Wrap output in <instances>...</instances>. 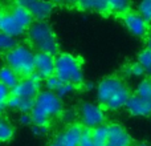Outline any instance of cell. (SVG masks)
I'll return each instance as SVG.
<instances>
[{
    "mask_svg": "<svg viewBox=\"0 0 151 146\" xmlns=\"http://www.w3.org/2000/svg\"><path fill=\"white\" fill-rule=\"evenodd\" d=\"M131 92L121 76L104 77L97 86L98 106L102 110H118L125 108Z\"/></svg>",
    "mask_w": 151,
    "mask_h": 146,
    "instance_id": "6da1fadb",
    "label": "cell"
},
{
    "mask_svg": "<svg viewBox=\"0 0 151 146\" xmlns=\"http://www.w3.org/2000/svg\"><path fill=\"white\" fill-rule=\"evenodd\" d=\"M27 36L31 48L36 51V53H48L55 57L60 53L57 37L47 21H33L27 31Z\"/></svg>",
    "mask_w": 151,
    "mask_h": 146,
    "instance_id": "7a4b0ae2",
    "label": "cell"
},
{
    "mask_svg": "<svg viewBox=\"0 0 151 146\" xmlns=\"http://www.w3.org/2000/svg\"><path fill=\"white\" fill-rule=\"evenodd\" d=\"M63 113V101L53 92H40L35 100V108L31 112L32 124L48 128L50 120Z\"/></svg>",
    "mask_w": 151,
    "mask_h": 146,
    "instance_id": "3957f363",
    "label": "cell"
},
{
    "mask_svg": "<svg viewBox=\"0 0 151 146\" xmlns=\"http://www.w3.org/2000/svg\"><path fill=\"white\" fill-rule=\"evenodd\" d=\"M55 76L63 84H70L74 88L82 86V59L72 53H58L55 59Z\"/></svg>",
    "mask_w": 151,
    "mask_h": 146,
    "instance_id": "277c9868",
    "label": "cell"
},
{
    "mask_svg": "<svg viewBox=\"0 0 151 146\" xmlns=\"http://www.w3.org/2000/svg\"><path fill=\"white\" fill-rule=\"evenodd\" d=\"M33 23V17L24 7L17 3L4 9L0 20V32L9 37H16L24 35Z\"/></svg>",
    "mask_w": 151,
    "mask_h": 146,
    "instance_id": "5b68a950",
    "label": "cell"
},
{
    "mask_svg": "<svg viewBox=\"0 0 151 146\" xmlns=\"http://www.w3.org/2000/svg\"><path fill=\"white\" fill-rule=\"evenodd\" d=\"M35 52L28 45H16L5 53V63L20 78H28L35 73Z\"/></svg>",
    "mask_w": 151,
    "mask_h": 146,
    "instance_id": "8992f818",
    "label": "cell"
},
{
    "mask_svg": "<svg viewBox=\"0 0 151 146\" xmlns=\"http://www.w3.org/2000/svg\"><path fill=\"white\" fill-rule=\"evenodd\" d=\"M80 118L81 125L88 129H97L105 125V112L98 105L83 102L80 106Z\"/></svg>",
    "mask_w": 151,
    "mask_h": 146,
    "instance_id": "52a82bcc",
    "label": "cell"
},
{
    "mask_svg": "<svg viewBox=\"0 0 151 146\" xmlns=\"http://www.w3.org/2000/svg\"><path fill=\"white\" fill-rule=\"evenodd\" d=\"M40 85H41V78L33 73L28 78H21L19 84L11 90V94L20 98H36L40 93Z\"/></svg>",
    "mask_w": 151,
    "mask_h": 146,
    "instance_id": "ba28073f",
    "label": "cell"
},
{
    "mask_svg": "<svg viewBox=\"0 0 151 146\" xmlns=\"http://www.w3.org/2000/svg\"><path fill=\"white\" fill-rule=\"evenodd\" d=\"M122 21L125 24V27L134 35V36L139 37V39H143L147 36L150 31V25L149 23L145 21V19L142 16H139L135 11H131L127 15L122 16Z\"/></svg>",
    "mask_w": 151,
    "mask_h": 146,
    "instance_id": "9c48e42d",
    "label": "cell"
},
{
    "mask_svg": "<svg viewBox=\"0 0 151 146\" xmlns=\"http://www.w3.org/2000/svg\"><path fill=\"white\" fill-rule=\"evenodd\" d=\"M19 5L24 7L36 21H45V19L49 17L55 8V3L50 1H35V0H27V1H17Z\"/></svg>",
    "mask_w": 151,
    "mask_h": 146,
    "instance_id": "30bf717a",
    "label": "cell"
},
{
    "mask_svg": "<svg viewBox=\"0 0 151 146\" xmlns=\"http://www.w3.org/2000/svg\"><path fill=\"white\" fill-rule=\"evenodd\" d=\"M107 139L106 146H130L133 144V138L127 133L125 128L119 124H107Z\"/></svg>",
    "mask_w": 151,
    "mask_h": 146,
    "instance_id": "8fae6325",
    "label": "cell"
},
{
    "mask_svg": "<svg viewBox=\"0 0 151 146\" xmlns=\"http://www.w3.org/2000/svg\"><path fill=\"white\" fill-rule=\"evenodd\" d=\"M129 114L135 117H150L151 116V101L131 93L125 105Z\"/></svg>",
    "mask_w": 151,
    "mask_h": 146,
    "instance_id": "7c38bea8",
    "label": "cell"
},
{
    "mask_svg": "<svg viewBox=\"0 0 151 146\" xmlns=\"http://www.w3.org/2000/svg\"><path fill=\"white\" fill-rule=\"evenodd\" d=\"M55 56L48 53L35 55V73L41 80H47L55 74Z\"/></svg>",
    "mask_w": 151,
    "mask_h": 146,
    "instance_id": "4fadbf2b",
    "label": "cell"
},
{
    "mask_svg": "<svg viewBox=\"0 0 151 146\" xmlns=\"http://www.w3.org/2000/svg\"><path fill=\"white\" fill-rule=\"evenodd\" d=\"M82 129L83 126L81 124H72L56 137V141L60 146H78Z\"/></svg>",
    "mask_w": 151,
    "mask_h": 146,
    "instance_id": "5bb4252c",
    "label": "cell"
},
{
    "mask_svg": "<svg viewBox=\"0 0 151 146\" xmlns=\"http://www.w3.org/2000/svg\"><path fill=\"white\" fill-rule=\"evenodd\" d=\"M73 5L81 11H91L102 15H111L107 0H82V1L73 3Z\"/></svg>",
    "mask_w": 151,
    "mask_h": 146,
    "instance_id": "9a60e30c",
    "label": "cell"
},
{
    "mask_svg": "<svg viewBox=\"0 0 151 146\" xmlns=\"http://www.w3.org/2000/svg\"><path fill=\"white\" fill-rule=\"evenodd\" d=\"M21 78L16 74L12 69H9L8 66H3L0 68V84H3L4 86H7L9 90H12L16 85L19 84Z\"/></svg>",
    "mask_w": 151,
    "mask_h": 146,
    "instance_id": "2e32d148",
    "label": "cell"
},
{
    "mask_svg": "<svg viewBox=\"0 0 151 146\" xmlns=\"http://www.w3.org/2000/svg\"><path fill=\"white\" fill-rule=\"evenodd\" d=\"M109 5L110 13L118 16V17H122L133 11V4L126 0H109Z\"/></svg>",
    "mask_w": 151,
    "mask_h": 146,
    "instance_id": "e0dca14e",
    "label": "cell"
},
{
    "mask_svg": "<svg viewBox=\"0 0 151 146\" xmlns=\"http://www.w3.org/2000/svg\"><path fill=\"white\" fill-rule=\"evenodd\" d=\"M15 134V128L4 117H0V142L9 141Z\"/></svg>",
    "mask_w": 151,
    "mask_h": 146,
    "instance_id": "ac0fdd59",
    "label": "cell"
},
{
    "mask_svg": "<svg viewBox=\"0 0 151 146\" xmlns=\"http://www.w3.org/2000/svg\"><path fill=\"white\" fill-rule=\"evenodd\" d=\"M138 63L145 71V74L149 78H151V51L149 49H142L138 55Z\"/></svg>",
    "mask_w": 151,
    "mask_h": 146,
    "instance_id": "d6986e66",
    "label": "cell"
},
{
    "mask_svg": "<svg viewBox=\"0 0 151 146\" xmlns=\"http://www.w3.org/2000/svg\"><path fill=\"white\" fill-rule=\"evenodd\" d=\"M134 93L137 96L142 97V98H146V100H150L151 101V78H145L139 82V85L137 86L135 92Z\"/></svg>",
    "mask_w": 151,
    "mask_h": 146,
    "instance_id": "ffe728a7",
    "label": "cell"
},
{
    "mask_svg": "<svg viewBox=\"0 0 151 146\" xmlns=\"http://www.w3.org/2000/svg\"><path fill=\"white\" fill-rule=\"evenodd\" d=\"M137 13L139 16L145 19L146 23H151V0H147V1H142L137 5Z\"/></svg>",
    "mask_w": 151,
    "mask_h": 146,
    "instance_id": "44dd1931",
    "label": "cell"
},
{
    "mask_svg": "<svg viewBox=\"0 0 151 146\" xmlns=\"http://www.w3.org/2000/svg\"><path fill=\"white\" fill-rule=\"evenodd\" d=\"M122 72L125 73L126 76H135V77H139V76L145 74V71L142 69V66L139 65L138 61H135V63H127L123 66Z\"/></svg>",
    "mask_w": 151,
    "mask_h": 146,
    "instance_id": "7402d4cb",
    "label": "cell"
},
{
    "mask_svg": "<svg viewBox=\"0 0 151 146\" xmlns=\"http://www.w3.org/2000/svg\"><path fill=\"white\" fill-rule=\"evenodd\" d=\"M15 47H16L15 39H12V37H9L0 32V52L7 53V52H9L11 49H13Z\"/></svg>",
    "mask_w": 151,
    "mask_h": 146,
    "instance_id": "603a6c76",
    "label": "cell"
},
{
    "mask_svg": "<svg viewBox=\"0 0 151 146\" xmlns=\"http://www.w3.org/2000/svg\"><path fill=\"white\" fill-rule=\"evenodd\" d=\"M78 146H94L93 129H88V128H83L82 129L81 138H80V145H78Z\"/></svg>",
    "mask_w": 151,
    "mask_h": 146,
    "instance_id": "cb8c5ba5",
    "label": "cell"
},
{
    "mask_svg": "<svg viewBox=\"0 0 151 146\" xmlns=\"http://www.w3.org/2000/svg\"><path fill=\"white\" fill-rule=\"evenodd\" d=\"M20 98V97H19ZM35 100L36 98H20V102H19V109L23 113H31L35 108Z\"/></svg>",
    "mask_w": 151,
    "mask_h": 146,
    "instance_id": "d4e9b609",
    "label": "cell"
},
{
    "mask_svg": "<svg viewBox=\"0 0 151 146\" xmlns=\"http://www.w3.org/2000/svg\"><path fill=\"white\" fill-rule=\"evenodd\" d=\"M9 96H11V90L3 84H0V112L7 106V101L9 98Z\"/></svg>",
    "mask_w": 151,
    "mask_h": 146,
    "instance_id": "484cf974",
    "label": "cell"
},
{
    "mask_svg": "<svg viewBox=\"0 0 151 146\" xmlns=\"http://www.w3.org/2000/svg\"><path fill=\"white\" fill-rule=\"evenodd\" d=\"M45 84H47V86H48V89H49V92H53V93H55V92L57 90V89L60 88L61 85H63V82H61V81L58 80V78L56 77L55 74L50 76L49 78H47V80H45Z\"/></svg>",
    "mask_w": 151,
    "mask_h": 146,
    "instance_id": "4316f807",
    "label": "cell"
},
{
    "mask_svg": "<svg viewBox=\"0 0 151 146\" xmlns=\"http://www.w3.org/2000/svg\"><path fill=\"white\" fill-rule=\"evenodd\" d=\"M74 89L76 88H74L73 85H70V84H63V85H61L60 88H58L57 90L55 92V93H56V96H57L58 98H63V97L68 96L70 92H73Z\"/></svg>",
    "mask_w": 151,
    "mask_h": 146,
    "instance_id": "83f0119b",
    "label": "cell"
},
{
    "mask_svg": "<svg viewBox=\"0 0 151 146\" xmlns=\"http://www.w3.org/2000/svg\"><path fill=\"white\" fill-rule=\"evenodd\" d=\"M20 122L23 124V125H31V124H32L31 113H23V116L20 117Z\"/></svg>",
    "mask_w": 151,
    "mask_h": 146,
    "instance_id": "f1b7e54d",
    "label": "cell"
},
{
    "mask_svg": "<svg viewBox=\"0 0 151 146\" xmlns=\"http://www.w3.org/2000/svg\"><path fill=\"white\" fill-rule=\"evenodd\" d=\"M32 130H33V133H35V134H37V136H41V134H45V133H47L48 128H45V126H37V125H33Z\"/></svg>",
    "mask_w": 151,
    "mask_h": 146,
    "instance_id": "f546056e",
    "label": "cell"
},
{
    "mask_svg": "<svg viewBox=\"0 0 151 146\" xmlns=\"http://www.w3.org/2000/svg\"><path fill=\"white\" fill-rule=\"evenodd\" d=\"M145 41H146V49L151 51V28H150L149 33H147V36L145 37Z\"/></svg>",
    "mask_w": 151,
    "mask_h": 146,
    "instance_id": "4dcf8cb0",
    "label": "cell"
},
{
    "mask_svg": "<svg viewBox=\"0 0 151 146\" xmlns=\"http://www.w3.org/2000/svg\"><path fill=\"white\" fill-rule=\"evenodd\" d=\"M130 146H150L149 144H146V142H142V141H133V144H131Z\"/></svg>",
    "mask_w": 151,
    "mask_h": 146,
    "instance_id": "1f68e13d",
    "label": "cell"
},
{
    "mask_svg": "<svg viewBox=\"0 0 151 146\" xmlns=\"http://www.w3.org/2000/svg\"><path fill=\"white\" fill-rule=\"evenodd\" d=\"M48 146H60V145H58V142H57V141H56V138H55V139H53V141H52V142H50V144H49V145H48Z\"/></svg>",
    "mask_w": 151,
    "mask_h": 146,
    "instance_id": "d6a6232c",
    "label": "cell"
},
{
    "mask_svg": "<svg viewBox=\"0 0 151 146\" xmlns=\"http://www.w3.org/2000/svg\"><path fill=\"white\" fill-rule=\"evenodd\" d=\"M3 12H4V8L1 7V4H0V20H1V16H3Z\"/></svg>",
    "mask_w": 151,
    "mask_h": 146,
    "instance_id": "836d02e7",
    "label": "cell"
}]
</instances>
